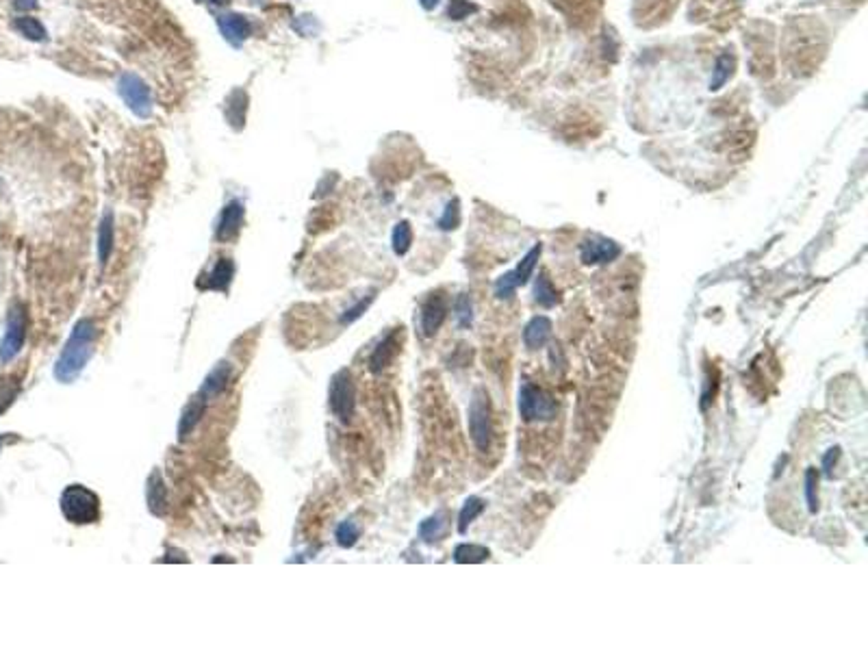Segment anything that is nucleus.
Here are the masks:
<instances>
[{"label":"nucleus","mask_w":868,"mask_h":651,"mask_svg":"<svg viewBox=\"0 0 868 651\" xmlns=\"http://www.w3.org/2000/svg\"><path fill=\"white\" fill-rule=\"evenodd\" d=\"M448 534V517L445 513H437L432 515L430 519H425L419 526V538L425 543H437Z\"/></svg>","instance_id":"nucleus-19"},{"label":"nucleus","mask_w":868,"mask_h":651,"mask_svg":"<svg viewBox=\"0 0 868 651\" xmlns=\"http://www.w3.org/2000/svg\"><path fill=\"white\" fill-rule=\"evenodd\" d=\"M556 412H558L556 400L547 391L534 387L532 382H527V380L521 382V387H519V415H521L523 422H527V424L529 422H552L556 417Z\"/></svg>","instance_id":"nucleus-3"},{"label":"nucleus","mask_w":868,"mask_h":651,"mask_svg":"<svg viewBox=\"0 0 868 651\" xmlns=\"http://www.w3.org/2000/svg\"><path fill=\"white\" fill-rule=\"evenodd\" d=\"M120 94L135 113H139V115L148 113V109H150V91H148L146 83H143L141 78H137L135 74H124L122 80H120Z\"/></svg>","instance_id":"nucleus-8"},{"label":"nucleus","mask_w":868,"mask_h":651,"mask_svg":"<svg viewBox=\"0 0 868 651\" xmlns=\"http://www.w3.org/2000/svg\"><path fill=\"white\" fill-rule=\"evenodd\" d=\"M838 456H840V447H832V449H827V454L823 456V472H825L827 476H832V469H834V464H836Z\"/></svg>","instance_id":"nucleus-34"},{"label":"nucleus","mask_w":868,"mask_h":651,"mask_svg":"<svg viewBox=\"0 0 868 651\" xmlns=\"http://www.w3.org/2000/svg\"><path fill=\"white\" fill-rule=\"evenodd\" d=\"M14 28L20 33V35H24L26 39H31V41H43L46 39V28H43V24L37 20V18H29V16H24V18H16L14 20Z\"/></svg>","instance_id":"nucleus-25"},{"label":"nucleus","mask_w":868,"mask_h":651,"mask_svg":"<svg viewBox=\"0 0 868 651\" xmlns=\"http://www.w3.org/2000/svg\"><path fill=\"white\" fill-rule=\"evenodd\" d=\"M61 513L74 526H89L100 519V497L83 484H70L61 493Z\"/></svg>","instance_id":"nucleus-2"},{"label":"nucleus","mask_w":868,"mask_h":651,"mask_svg":"<svg viewBox=\"0 0 868 651\" xmlns=\"http://www.w3.org/2000/svg\"><path fill=\"white\" fill-rule=\"evenodd\" d=\"M469 434H471L473 445L480 452L489 449L491 437H493V424H491V402H489V395L485 389H477L469 404Z\"/></svg>","instance_id":"nucleus-4"},{"label":"nucleus","mask_w":868,"mask_h":651,"mask_svg":"<svg viewBox=\"0 0 868 651\" xmlns=\"http://www.w3.org/2000/svg\"><path fill=\"white\" fill-rule=\"evenodd\" d=\"M491 551L485 545H469L463 543L454 549V561L458 565H475V563H485L489 561Z\"/></svg>","instance_id":"nucleus-22"},{"label":"nucleus","mask_w":868,"mask_h":651,"mask_svg":"<svg viewBox=\"0 0 868 651\" xmlns=\"http://www.w3.org/2000/svg\"><path fill=\"white\" fill-rule=\"evenodd\" d=\"M230 376H232V367H230L228 363H217V365L209 371V376L205 378V382H202V387H200V397H202V400H213V397H217V395L226 389Z\"/></svg>","instance_id":"nucleus-13"},{"label":"nucleus","mask_w":868,"mask_h":651,"mask_svg":"<svg viewBox=\"0 0 868 651\" xmlns=\"http://www.w3.org/2000/svg\"><path fill=\"white\" fill-rule=\"evenodd\" d=\"M330 408L343 422H350L356 408V385L348 369L336 371L330 382Z\"/></svg>","instance_id":"nucleus-6"},{"label":"nucleus","mask_w":868,"mask_h":651,"mask_svg":"<svg viewBox=\"0 0 868 651\" xmlns=\"http://www.w3.org/2000/svg\"><path fill=\"white\" fill-rule=\"evenodd\" d=\"M621 254V246L606 237H591L580 246V259L584 265L610 263Z\"/></svg>","instance_id":"nucleus-10"},{"label":"nucleus","mask_w":868,"mask_h":651,"mask_svg":"<svg viewBox=\"0 0 868 651\" xmlns=\"http://www.w3.org/2000/svg\"><path fill=\"white\" fill-rule=\"evenodd\" d=\"M732 68H734V59L732 55L723 53L716 57L714 61V70H712V78H710V91H718L723 85H725L732 76Z\"/></svg>","instance_id":"nucleus-23"},{"label":"nucleus","mask_w":868,"mask_h":651,"mask_svg":"<svg viewBox=\"0 0 868 651\" xmlns=\"http://www.w3.org/2000/svg\"><path fill=\"white\" fill-rule=\"evenodd\" d=\"M398 348H400V343H398V330H391L387 337H384V339L376 345V350H373V354H371V358H369V369L373 371V374H380L384 367L391 365V360H393Z\"/></svg>","instance_id":"nucleus-14"},{"label":"nucleus","mask_w":868,"mask_h":651,"mask_svg":"<svg viewBox=\"0 0 868 651\" xmlns=\"http://www.w3.org/2000/svg\"><path fill=\"white\" fill-rule=\"evenodd\" d=\"M244 224V204L232 200L230 204L224 207L222 215H219V224H217V239L219 241H232L239 235V228Z\"/></svg>","instance_id":"nucleus-11"},{"label":"nucleus","mask_w":868,"mask_h":651,"mask_svg":"<svg viewBox=\"0 0 868 651\" xmlns=\"http://www.w3.org/2000/svg\"><path fill=\"white\" fill-rule=\"evenodd\" d=\"M391 244H393V252L400 254V256L410 250V244H413V228H410L408 222H400V224L393 228Z\"/></svg>","instance_id":"nucleus-26"},{"label":"nucleus","mask_w":868,"mask_h":651,"mask_svg":"<svg viewBox=\"0 0 868 651\" xmlns=\"http://www.w3.org/2000/svg\"><path fill=\"white\" fill-rule=\"evenodd\" d=\"M805 499H807L810 513H816L818 510V474H816V469L805 472Z\"/></svg>","instance_id":"nucleus-28"},{"label":"nucleus","mask_w":868,"mask_h":651,"mask_svg":"<svg viewBox=\"0 0 868 651\" xmlns=\"http://www.w3.org/2000/svg\"><path fill=\"white\" fill-rule=\"evenodd\" d=\"M205 402H207V400L198 397V400H194V402H189L187 408L182 410L180 424H178V439H180V441L200 424L202 415H205Z\"/></svg>","instance_id":"nucleus-17"},{"label":"nucleus","mask_w":868,"mask_h":651,"mask_svg":"<svg viewBox=\"0 0 868 651\" xmlns=\"http://www.w3.org/2000/svg\"><path fill=\"white\" fill-rule=\"evenodd\" d=\"M16 395H18V382L11 378H0V412L14 402Z\"/></svg>","instance_id":"nucleus-31"},{"label":"nucleus","mask_w":868,"mask_h":651,"mask_svg":"<svg viewBox=\"0 0 868 651\" xmlns=\"http://www.w3.org/2000/svg\"><path fill=\"white\" fill-rule=\"evenodd\" d=\"M232 276H234V263L230 259H222L217 261V265L213 267V271L209 274V283L207 289L213 291H228L230 283H232Z\"/></svg>","instance_id":"nucleus-18"},{"label":"nucleus","mask_w":868,"mask_h":651,"mask_svg":"<svg viewBox=\"0 0 868 651\" xmlns=\"http://www.w3.org/2000/svg\"><path fill=\"white\" fill-rule=\"evenodd\" d=\"M454 317H456V321H458L460 328H469V326L473 323V304H471V298H469L467 293H460V296L456 298V302H454Z\"/></svg>","instance_id":"nucleus-27"},{"label":"nucleus","mask_w":868,"mask_h":651,"mask_svg":"<svg viewBox=\"0 0 868 651\" xmlns=\"http://www.w3.org/2000/svg\"><path fill=\"white\" fill-rule=\"evenodd\" d=\"M217 24H219L224 37H226L230 43H234V46H239L241 41L248 37V33H250V22H248L244 16H234V14H232V16H222V18L217 20Z\"/></svg>","instance_id":"nucleus-16"},{"label":"nucleus","mask_w":868,"mask_h":651,"mask_svg":"<svg viewBox=\"0 0 868 651\" xmlns=\"http://www.w3.org/2000/svg\"><path fill=\"white\" fill-rule=\"evenodd\" d=\"M541 252H543V246L537 244L532 250H529V252L521 259V263H519L512 271H506V274H502V276L497 278V283H495V298H497V300H510V298L515 296L517 287H523V285L529 281V276L534 274V267H537V263H539Z\"/></svg>","instance_id":"nucleus-5"},{"label":"nucleus","mask_w":868,"mask_h":651,"mask_svg":"<svg viewBox=\"0 0 868 651\" xmlns=\"http://www.w3.org/2000/svg\"><path fill=\"white\" fill-rule=\"evenodd\" d=\"M448 308H450V302L443 291L430 293L425 298V302L421 304V333L425 337H432L439 333V328L448 317Z\"/></svg>","instance_id":"nucleus-7"},{"label":"nucleus","mask_w":868,"mask_h":651,"mask_svg":"<svg viewBox=\"0 0 868 651\" xmlns=\"http://www.w3.org/2000/svg\"><path fill=\"white\" fill-rule=\"evenodd\" d=\"M552 330H554V326H552V319H549V317H545V315L532 317V319L527 321L525 328H523V343H525V348H527V350H539V348H543V345L549 341Z\"/></svg>","instance_id":"nucleus-12"},{"label":"nucleus","mask_w":868,"mask_h":651,"mask_svg":"<svg viewBox=\"0 0 868 651\" xmlns=\"http://www.w3.org/2000/svg\"><path fill=\"white\" fill-rule=\"evenodd\" d=\"M146 497H148V510H150L155 517H163V515L167 513V486H165V482H163V478H161L159 472H155V474L148 478Z\"/></svg>","instance_id":"nucleus-15"},{"label":"nucleus","mask_w":868,"mask_h":651,"mask_svg":"<svg viewBox=\"0 0 868 651\" xmlns=\"http://www.w3.org/2000/svg\"><path fill=\"white\" fill-rule=\"evenodd\" d=\"M534 300L543 306V308H554L560 302V296L556 291V287L552 285L549 276L545 271L539 274L537 283H534Z\"/></svg>","instance_id":"nucleus-21"},{"label":"nucleus","mask_w":868,"mask_h":651,"mask_svg":"<svg viewBox=\"0 0 868 651\" xmlns=\"http://www.w3.org/2000/svg\"><path fill=\"white\" fill-rule=\"evenodd\" d=\"M458 224H460V202L454 198V200L445 207V211H443V215H441V219H439V228H441V230H454Z\"/></svg>","instance_id":"nucleus-29"},{"label":"nucleus","mask_w":868,"mask_h":651,"mask_svg":"<svg viewBox=\"0 0 868 651\" xmlns=\"http://www.w3.org/2000/svg\"><path fill=\"white\" fill-rule=\"evenodd\" d=\"M419 3H421V7H423V9H428V11H430V9H434V7L439 5V0H419Z\"/></svg>","instance_id":"nucleus-36"},{"label":"nucleus","mask_w":868,"mask_h":651,"mask_svg":"<svg viewBox=\"0 0 868 651\" xmlns=\"http://www.w3.org/2000/svg\"><path fill=\"white\" fill-rule=\"evenodd\" d=\"M358 526L354 521H343L339 528H336V543L341 547H352L358 541Z\"/></svg>","instance_id":"nucleus-30"},{"label":"nucleus","mask_w":868,"mask_h":651,"mask_svg":"<svg viewBox=\"0 0 868 651\" xmlns=\"http://www.w3.org/2000/svg\"><path fill=\"white\" fill-rule=\"evenodd\" d=\"M373 298H376V296H373V293H369V296H367L365 300H361L356 306L348 308V311H346V315L341 317V321H343V323H352L354 319H358V317H361V315H363L367 308H369V304L373 302Z\"/></svg>","instance_id":"nucleus-33"},{"label":"nucleus","mask_w":868,"mask_h":651,"mask_svg":"<svg viewBox=\"0 0 868 651\" xmlns=\"http://www.w3.org/2000/svg\"><path fill=\"white\" fill-rule=\"evenodd\" d=\"M95 337H98V328L91 319H81L55 365V376L61 382H72L78 378V374L85 369L87 360L93 354L95 348Z\"/></svg>","instance_id":"nucleus-1"},{"label":"nucleus","mask_w":868,"mask_h":651,"mask_svg":"<svg viewBox=\"0 0 868 651\" xmlns=\"http://www.w3.org/2000/svg\"><path fill=\"white\" fill-rule=\"evenodd\" d=\"M24 335H26V315L22 311V306L14 308L11 317H9V326H7V333L3 339V345H0V358L3 360H11L22 343H24Z\"/></svg>","instance_id":"nucleus-9"},{"label":"nucleus","mask_w":868,"mask_h":651,"mask_svg":"<svg viewBox=\"0 0 868 651\" xmlns=\"http://www.w3.org/2000/svg\"><path fill=\"white\" fill-rule=\"evenodd\" d=\"M111 250H113V215L105 213L100 228H98V259H100L103 267L109 263Z\"/></svg>","instance_id":"nucleus-20"},{"label":"nucleus","mask_w":868,"mask_h":651,"mask_svg":"<svg viewBox=\"0 0 868 651\" xmlns=\"http://www.w3.org/2000/svg\"><path fill=\"white\" fill-rule=\"evenodd\" d=\"M16 11H31L37 7V0H14Z\"/></svg>","instance_id":"nucleus-35"},{"label":"nucleus","mask_w":868,"mask_h":651,"mask_svg":"<svg viewBox=\"0 0 868 651\" xmlns=\"http://www.w3.org/2000/svg\"><path fill=\"white\" fill-rule=\"evenodd\" d=\"M477 7L475 5H471V3H467V0H450V5H448V16H450V20H465L469 14H473Z\"/></svg>","instance_id":"nucleus-32"},{"label":"nucleus","mask_w":868,"mask_h":651,"mask_svg":"<svg viewBox=\"0 0 868 651\" xmlns=\"http://www.w3.org/2000/svg\"><path fill=\"white\" fill-rule=\"evenodd\" d=\"M487 508V504H485V499H480V497H469L465 504H463V508H460V515H458V532L460 534H465L467 532V528L482 515V510Z\"/></svg>","instance_id":"nucleus-24"}]
</instances>
